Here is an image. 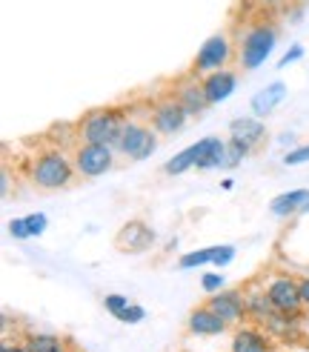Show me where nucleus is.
Instances as JSON below:
<instances>
[{
	"instance_id": "f257e3e1",
	"label": "nucleus",
	"mask_w": 309,
	"mask_h": 352,
	"mask_svg": "<svg viewBox=\"0 0 309 352\" xmlns=\"http://www.w3.org/2000/svg\"><path fill=\"white\" fill-rule=\"evenodd\" d=\"M275 38H278V32L275 26L269 23L266 14H258V17H249V26L238 34V66L244 69V72H255L258 66H261L269 52L275 46Z\"/></svg>"
},
{
	"instance_id": "f03ea898",
	"label": "nucleus",
	"mask_w": 309,
	"mask_h": 352,
	"mask_svg": "<svg viewBox=\"0 0 309 352\" xmlns=\"http://www.w3.org/2000/svg\"><path fill=\"white\" fill-rule=\"evenodd\" d=\"M75 172H78L75 161H69L60 149H49V152L34 157V164H32V184L38 189H43V192H55V189H63V186L72 184Z\"/></svg>"
},
{
	"instance_id": "7ed1b4c3",
	"label": "nucleus",
	"mask_w": 309,
	"mask_h": 352,
	"mask_svg": "<svg viewBox=\"0 0 309 352\" xmlns=\"http://www.w3.org/2000/svg\"><path fill=\"white\" fill-rule=\"evenodd\" d=\"M124 123H126V118L117 109H92L78 123V138L86 140V144H106L115 149Z\"/></svg>"
},
{
	"instance_id": "20e7f679",
	"label": "nucleus",
	"mask_w": 309,
	"mask_h": 352,
	"mask_svg": "<svg viewBox=\"0 0 309 352\" xmlns=\"http://www.w3.org/2000/svg\"><path fill=\"white\" fill-rule=\"evenodd\" d=\"M154 149H158V132L152 129V123L146 126L144 120L126 118L124 129H120V140H117L115 152L129 157V161H146Z\"/></svg>"
},
{
	"instance_id": "39448f33",
	"label": "nucleus",
	"mask_w": 309,
	"mask_h": 352,
	"mask_svg": "<svg viewBox=\"0 0 309 352\" xmlns=\"http://www.w3.org/2000/svg\"><path fill=\"white\" fill-rule=\"evenodd\" d=\"M232 52H235V43L229 38V32H218V34H212V38L203 41L192 66H189V72L203 78L209 72H218V69H227V63L232 60Z\"/></svg>"
},
{
	"instance_id": "423d86ee",
	"label": "nucleus",
	"mask_w": 309,
	"mask_h": 352,
	"mask_svg": "<svg viewBox=\"0 0 309 352\" xmlns=\"http://www.w3.org/2000/svg\"><path fill=\"white\" fill-rule=\"evenodd\" d=\"M72 161L80 178H100V175H106L115 166V149L106 144H86V140H80L72 152Z\"/></svg>"
},
{
	"instance_id": "0eeeda50",
	"label": "nucleus",
	"mask_w": 309,
	"mask_h": 352,
	"mask_svg": "<svg viewBox=\"0 0 309 352\" xmlns=\"http://www.w3.org/2000/svg\"><path fill=\"white\" fill-rule=\"evenodd\" d=\"M152 243H154V232H152V226L141 218L126 221L124 226H120V232L115 235V250L124 252V255H141V252L149 250Z\"/></svg>"
},
{
	"instance_id": "6e6552de",
	"label": "nucleus",
	"mask_w": 309,
	"mask_h": 352,
	"mask_svg": "<svg viewBox=\"0 0 309 352\" xmlns=\"http://www.w3.org/2000/svg\"><path fill=\"white\" fill-rule=\"evenodd\" d=\"M172 98H175L181 107L189 112V118H201L206 109L212 107L209 98L203 92V80L198 75H183L181 80H175V89H172Z\"/></svg>"
},
{
	"instance_id": "1a4fd4ad",
	"label": "nucleus",
	"mask_w": 309,
	"mask_h": 352,
	"mask_svg": "<svg viewBox=\"0 0 309 352\" xmlns=\"http://www.w3.org/2000/svg\"><path fill=\"white\" fill-rule=\"evenodd\" d=\"M266 295L269 301L275 304V309H281L284 315H298L304 307L301 298V284L292 275H278L266 284Z\"/></svg>"
},
{
	"instance_id": "9d476101",
	"label": "nucleus",
	"mask_w": 309,
	"mask_h": 352,
	"mask_svg": "<svg viewBox=\"0 0 309 352\" xmlns=\"http://www.w3.org/2000/svg\"><path fill=\"white\" fill-rule=\"evenodd\" d=\"M186 118H189V112L172 95L158 100L152 107V112H149V123H152V129L158 135H175V132H181L186 126Z\"/></svg>"
},
{
	"instance_id": "9b49d317",
	"label": "nucleus",
	"mask_w": 309,
	"mask_h": 352,
	"mask_svg": "<svg viewBox=\"0 0 309 352\" xmlns=\"http://www.w3.org/2000/svg\"><path fill=\"white\" fill-rule=\"evenodd\" d=\"M209 307L215 315H220L227 324H235V321H244V315L249 312L247 309V298H244V292L240 289H220V292H215L212 298H209Z\"/></svg>"
},
{
	"instance_id": "f8f14e48",
	"label": "nucleus",
	"mask_w": 309,
	"mask_h": 352,
	"mask_svg": "<svg viewBox=\"0 0 309 352\" xmlns=\"http://www.w3.org/2000/svg\"><path fill=\"white\" fill-rule=\"evenodd\" d=\"M195 149V166L198 169H215V166H227V140H220L215 135L192 144Z\"/></svg>"
},
{
	"instance_id": "ddd939ff",
	"label": "nucleus",
	"mask_w": 309,
	"mask_h": 352,
	"mask_svg": "<svg viewBox=\"0 0 309 352\" xmlns=\"http://www.w3.org/2000/svg\"><path fill=\"white\" fill-rule=\"evenodd\" d=\"M201 80H203V92H206V98H209L212 107L227 100L235 92V86H238V75L232 72V69H218V72L203 75Z\"/></svg>"
},
{
	"instance_id": "4468645a",
	"label": "nucleus",
	"mask_w": 309,
	"mask_h": 352,
	"mask_svg": "<svg viewBox=\"0 0 309 352\" xmlns=\"http://www.w3.org/2000/svg\"><path fill=\"white\" fill-rule=\"evenodd\" d=\"M229 138L244 140L249 146H258L261 140L266 138V126H264V118L258 115H244V118H235L229 123Z\"/></svg>"
},
{
	"instance_id": "2eb2a0df",
	"label": "nucleus",
	"mask_w": 309,
	"mask_h": 352,
	"mask_svg": "<svg viewBox=\"0 0 309 352\" xmlns=\"http://www.w3.org/2000/svg\"><path fill=\"white\" fill-rule=\"evenodd\" d=\"M186 327L192 336H220V332L227 329V321H223L220 315H215L209 307H198L189 312Z\"/></svg>"
},
{
	"instance_id": "dca6fc26",
	"label": "nucleus",
	"mask_w": 309,
	"mask_h": 352,
	"mask_svg": "<svg viewBox=\"0 0 309 352\" xmlns=\"http://www.w3.org/2000/svg\"><path fill=\"white\" fill-rule=\"evenodd\" d=\"M284 98H286V83L275 80V83L264 86L261 92H255V98H252V112H255L258 118H266V115L275 112V107H278Z\"/></svg>"
},
{
	"instance_id": "f3484780",
	"label": "nucleus",
	"mask_w": 309,
	"mask_h": 352,
	"mask_svg": "<svg viewBox=\"0 0 309 352\" xmlns=\"http://www.w3.org/2000/svg\"><path fill=\"white\" fill-rule=\"evenodd\" d=\"M309 204V189H292V192H284V195L272 198L269 204V212L278 215V218H286V215H295Z\"/></svg>"
},
{
	"instance_id": "a211bd4d",
	"label": "nucleus",
	"mask_w": 309,
	"mask_h": 352,
	"mask_svg": "<svg viewBox=\"0 0 309 352\" xmlns=\"http://www.w3.org/2000/svg\"><path fill=\"white\" fill-rule=\"evenodd\" d=\"M232 352H269V341L258 329H240L232 338Z\"/></svg>"
},
{
	"instance_id": "6ab92c4d",
	"label": "nucleus",
	"mask_w": 309,
	"mask_h": 352,
	"mask_svg": "<svg viewBox=\"0 0 309 352\" xmlns=\"http://www.w3.org/2000/svg\"><path fill=\"white\" fill-rule=\"evenodd\" d=\"M26 349L29 352H63V338L58 336H49V332H38V336H29L26 338Z\"/></svg>"
},
{
	"instance_id": "aec40b11",
	"label": "nucleus",
	"mask_w": 309,
	"mask_h": 352,
	"mask_svg": "<svg viewBox=\"0 0 309 352\" xmlns=\"http://www.w3.org/2000/svg\"><path fill=\"white\" fill-rule=\"evenodd\" d=\"M218 255V246H206V250H198V252H189V255H181L178 267L181 270H192V267H203V263L215 261Z\"/></svg>"
},
{
	"instance_id": "412c9836",
	"label": "nucleus",
	"mask_w": 309,
	"mask_h": 352,
	"mask_svg": "<svg viewBox=\"0 0 309 352\" xmlns=\"http://www.w3.org/2000/svg\"><path fill=\"white\" fill-rule=\"evenodd\" d=\"M195 166V149L189 146V149H183V152H178L175 157H172V161L163 166V172L166 175H183L186 169H192Z\"/></svg>"
},
{
	"instance_id": "4be33fe9",
	"label": "nucleus",
	"mask_w": 309,
	"mask_h": 352,
	"mask_svg": "<svg viewBox=\"0 0 309 352\" xmlns=\"http://www.w3.org/2000/svg\"><path fill=\"white\" fill-rule=\"evenodd\" d=\"M255 146H249V144H244V140H238V138H229L227 140V166H238L244 157L252 152Z\"/></svg>"
},
{
	"instance_id": "5701e85b",
	"label": "nucleus",
	"mask_w": 309,
	"mask_h": 352,
	"mask_svg": "<svg viewBox=\"0 0 309 352\" xmlns=\"http://www.w3.org/2000/svg\"><path fill=\"white\" fill-rule=\"evenodd\" d=\"M103 307H106L115 315V318H117V315L129 307V298L126 295H106V298H103Z\"/></svg>"
},
{
	"instance_id": "b1692460",
	"label": "nucleus",
	"mask_w": 309,
	"mask_h": 352,
	"mask_svg": "<svg viewBox=\"0 0 309 352\" xmlns=\"http://www.w3.org/2000/svg\"><path fill=\"white\" fill-rule=\"evenodd\" d=\"M309 161V144L306 146H298V149H289L286 155H284V164L286 166H301V164H306Z\"/></svg>"
},
{
	"instance_id": "393cba45",
	"label": "nucleus",
	"mask_w": 309,
	"mask_h": 352,
	"mask_svg": "<svg viewBox=\"0 0 309 352\" xmlns=\"http://www.w3.org/2000/svg\"><path fill=\"white\" fill-rule=\"evenodd\" d=\"M146 318V309L144 307H135V304H129L124 312L117 315V321H124V324H137V321H144Z\"/></svg>"
},
{
	"instance_id": "a878e982",
	"label": "nucleus",
	"mask_w": 309,
	"mask_h": 352,
	"mask_svg": "<svg viewBox=\"0 0 309 352\" xmlns=\"http://www.w3.org/2000/svg\"><path fill=\"white\" fill-rule=\"evenodd\" d=\"M201 287H203V292H220L223 289V275H203L201 278Z\"/></svg>"
},
{
	"instance_id": "bb28decb",
	"label": "nucleus",
	"mask_w": 309,
	"mask_h": 352,
	"mask_svg": "<svg viewBox=\"0 0 309 352\" xmlns=\"http://www.w3.org/2000/svg\"><path fill=\"white\" fill-rule=\"evenodd\" d=\"M301 58H304V46H298V43H295V46H292V49L286 52V55L278 60V69H286L289 63H295V60H301Z\"/></svg>"
},
{
	"instance_id": "cd10ccee",
	"label": "nucleus",
	"mask_w": 309,
	"mask_h": 352,
	"mask_svg": "<svg viewBox=\"0 0 309 352\" xmlns=\"http://www.w3.org/2000/svg\"><path fill=\"white\" fill-rule=\"evenodd\" d=\"M9 232H12L14 238H29V235H32V232H29V226H26V218L12 221V223H9Z\"/></svg>"
},
{
	"instance_id": "c85d7f7f",
	"label": "nucleus",
	"mask_w": 309,
	"mask_h": 352,
	"mask_svg": "<svg viewBox=\"0 0 309 352\" xmlns=\"http://www.w3.org/2000/svg\"><path fill=\"white\" fill-rule=\"evenodd\" d=\"M26 226H29L32 235H41V232L46 230V218H43V215H29V218H26Z\"/></svg>"
},
{
	"instance_id": "c756f323",
	"label": "nucleus",
	"mask_w": 309,
	"mask_h": 352,
	"mask_svg": "<svg viewBox=\"0 0 309 352\" xmlns=\"http://www.w3.org/2000/svg\"><path fill=\"white\" fill-rule=\"evenodd\" d=\"M235 258V246H218V255L212 263H218V267H223V263H229Z\"/></svg>"
},
{
	"instance_id": "7c9ffc66",
	"label": "nucleus",
	"mask_w": 309,
	"mask_h": 352,
	"mask_svg": "<svg viewBox=\"0 0 309 352\" xmlns=\"http://www.w3.org/2000/svg\"><path fill=\"white\" fill-rule=\"evenodd\" d=\"M258 3H261L266 12H281V9H286L292 0H258Z\"/></svg>"
},
{
	"instance_id": "2f4dec72",
	"label": "nucleus",
	"mask_w": 309,
	"mask_h": 352,
	"mask_svg": "<svg viewBox=\"0 0 309 352\" xmlns=\"http://www.w3.org/2000/svg\"><path fill=\"white\" fill-rule=\"evenodd\" d=\"M301 298H304V307H309V278H301Z\"/></svg>"
},
{
	"instance_id": "473e14b6",
	"label": "nucleus",
	"mask_w": 309,
	"mask_h": 352,
	"mask_svg": "<svg viewBox=\"0 0 309 352\" xmlns=\"http://www.w3.org/2000/svg\"><path fill=\"white\" fill-rule=\"evenodd\" d=\"M0 352H29V349H26V344H23V346H17V344L3 341V346H0Z\"/></svg>"
},
{
	"instance_id": "72a5a7b5",
	"label": "nucleus",
	"mask_w": 309,
	"mask_h": 352,
	"mask_svg": "<svg viewBox=\"0 0 309 352\" xmlns=\"http://www.w3.org/2000/svg\"><path fill=\"white\" fill-rule=\"evenodd\" d=\"M298 3H304V0H298Z\"/></svg>"
}]
</instances>
